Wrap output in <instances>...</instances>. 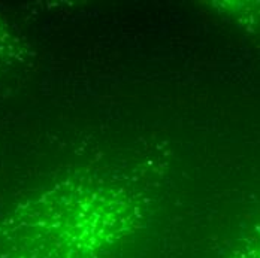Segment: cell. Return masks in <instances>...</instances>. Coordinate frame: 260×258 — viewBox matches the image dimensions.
Returning <instances> with one entry per match:
<instances>
[{"instance_id":"cell-1","label":"cell","mask_w":260,"mask_h":258,"mask_svg":"<svg viewBox=\"0 0 260 258\" xmlns=\"http://www.w3.org/2000/svg\"><path fill=\"white\" fill-rule=\"evenodd\" d=\"M139 219L129 197L68 179L0 218V258H106Z\"/></svg>"},{"instance_id":"cell-2","label":"cell","mask_w":260,"mask_h":258,"mask_svg":"<svg viewBox=\"0 0 260 258\" xmlns=\"http://www.w3.org/2000/svg\"><path fill=\"white\" fill-rule=\"evenodd\" d=\"M28 57L26 41L0 17V77L24 64Z\"/></svg>"},{"instance_id":"cell-3","label":"cell","mask_w":260,"mask_h":258,"mask_svg":"<svg viewBox=\"0 0 260 258\" xmlns=\"http://www.w3.org/2000/svg\"><path fill=\"white\" fill-rule=\"evenodd\" d=\"M232 258H260V227L239 245Z\"/></svg>"}]
</instances>
